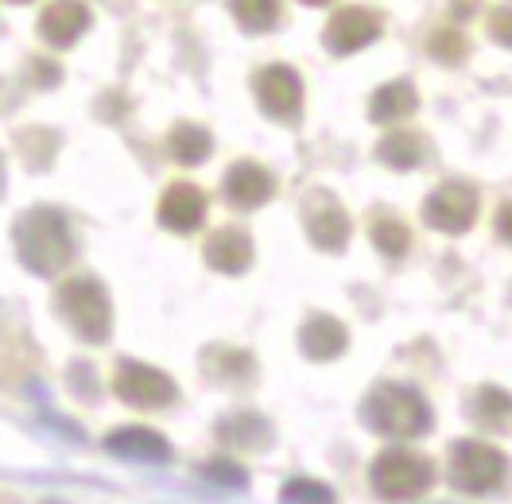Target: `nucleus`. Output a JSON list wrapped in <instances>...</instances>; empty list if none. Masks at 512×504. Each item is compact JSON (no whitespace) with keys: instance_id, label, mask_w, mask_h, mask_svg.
<instances>
[{"instance_id":"18","label":"nucleus","mask_w":512,"mask_h":504,"mask_svg":"<svg viewBox=\"0 0 512 504\" xmlns=\"http://www.w3.org/2000/svg\"><path fill=\"white\" fill-rule=\"evenodd\" d=\"M171 156L179 159V163H202V159L210 156V132L198 125H175L171 132Z\"/></svg>"},{"instance_id":"11","label":"nucleus","mask_w":512,"mask_h":504,"mask_svg":"<svg viewBox=\"0 0 512 504\" xmlns=\"http://www.w3.org/2000/svg\"><path fill=\"white\" fill-rule=\"evenodd\" d=\"M206 218V194L194 187V183H175V187L163 194L160 202V221L163 229H175V233H194Z\"/></svg>"},{"instance_id":"3","label":"nucleus","mask_w":512,"mask_h":504,"mask_svg":"<svg viewBox=\"0 0 512 504\" xmlns=\"http://www.w3.org/2000/svg\"><path fill=\"white\" fill-rule=\"evenodd\" d=\"M59 311L70 322V330L86 342H105L109 338V326H113V307H109V295L105 287L97 284L94 276H78L63 284L59 291Z\"/></svg>"},{"instance_id":"4","label":"nucleus","mask_w":512,"mask_h":504,"mask_svg":"<svg viewBox=\"0 0 512 504\" xmlns=\"http://www.w3.org/2000/svg\"><path fill=\"white\" fill-rule=\"evenodd\" d=\"M509 477V458L489 442H458L450 450V481L462 493H493Z\"/></svg>"},{"instance_id":"7","label":"nucleus","mask_w":512,"mask_h":504,"mask_svg":"<svg viewBox=\"0 0 512 504\" xmlns=\"http://www.w3.org/2000/svg\"><path fill=\"white\" fill-rule=\"evenodd\" d=\"M423 218H427V225H435L443 233H466L478 218V194L466 183H447V187H439L427 198Z\"/></svg>"},{"instance_id":"24","label":"nucleus","mask_w":512,"mask_h":504,"mask_svg":"<svg viewBox=\"0 0 512 504\" xmlns=\"http://www.w3.org/2000/svg\"><path fill=\"white\" fill-rule=\"evenodd\" d=\"M373 241H377V249L384 252V256H404L408 252V229L400 225V221H377L373 225Z\"/></svg>"},{"instance_id":"19","label":"nucleus","mask_w":512,"mask_h":504,"mask_svg":"<svg viewBox=\"0 0 512 504\" xmlns=\"http://www.w3.org/2000/svg\"><path fill=\"white\" fill-rule=\"evenodd\" d=\"M218 435H222L225 442L249 446V450H260L264 442L272 439V435H268V423H264V419H256V415H237V419H225L222 427H218Z\"/></svg>"},{"instance_id":"15","label":"nucleus","mask_w":512,"mask_h":504,"mask_svg":"<svg viewBox=\"0 0 512 504\" xmlns=\"http://www.w3.org/2000/svg\"><path fill=\"white\" fill-rule=\"evenodd\" d=\"M299 346H303V353L311 361H330V357H338L346 349V326L338 318H326V315L311 318L303 326V334H299Z\"/></svg>"},{"instance_id":"2","label":"nucleus","mask_w":512,"mask_h":504,"mask_svg":"<svg viewBox=\"0 0 512 504\" xmlns=\"http://www.w3.org/2000/svg\"><path fill=\"white\" fill-rule=\"evenodd\" d=\"M365 423L381 435H396V439H416L431 427V408L423 404L416 388L408 384H381L369 392L365 400Z\"/></svg>"},{"instance_id":"6","label":"nucleus","mask_w":512,"mask_h":504,"mask_svg":"<svg viewBox=\"0 0 512 504\" xmlns=\"http://www.w3.org/2000/svg\"><path fill=\"white\" fill-rule=\"evenodd\" d=\"M113 392L132 408H167L179 400L175 380L140 361H121V369L113 373Z\"/></svg>"},{"instance_id":"28","label":"nucleus","mask_w":512,"mask_h":504,"mask_svg":"<svg viewBox=\"0 0 512 504\" xmlns=\"http://www.w3.org/2000/svg\"><path fill=\"white\" fill-rule=\"evenodd\" d=\"M0 190H4V163H0Z\"/></svg>"},{"instance_id":"8","label":"nucleus","mask_w":512,"mask_h":504,"mask_svg":"<svg viewBox=\"0 0 512 504\" xmlns=\"http://www.w3.org/2000/svg\"><path fill=\"white\" fill-rule=\"evenodd\" d=\"M256 97H260V109L276 121H291L303 105V82L291 66H268L256 74Z\"/></svg>"},{"instance_id":"26","label":"nucleus","mask_w":512,"mask_h":504,"mask_svg":"<svg viewBox=\"0 0 512 504\" xmlns=\"http://www.w3.org/2000/svg\"><path fill=\"white\" fill-rule=\"evenodd\" d=\"M493 35L512 47V12H505V16H497V20H493Z\"/></svg>"},{"instance_id":"20","label":"nucleus","mask_w":512,"mask_h":504,"mask_svg":"<svg viewBox=\"0 0 512 504\" xmlns=\"http://www.w3.org/2000/svg\"><path fill=\"white\" fill-rule=\"evenodd\" d=\"M474 415L485 427H509L512 423V396L501 388H481L474 400Z\"/></svg>"},{"instance_id":"10","label":"nucleus","mask_w":512,"mask_h":504,"mask_svg":"<svg viewBox=\"0 0 512 504\" xmlns=\"http://www.w3.org/2000/svg\"><path fill=\"white\" fill-rule=\"evenodd\" d=\"M381 35V24L373 20V12H361V8H346L330 20L326 28V47L338 51V55H353L361 47H369L373 39Z\"/></svg>"},{"instance_id":"29","label":"nucleus","mask_w":512,"mask_h":504,"mask_svg":"<svg viewBox=\"0 0 512 504\" xmlns=\"http://www.w3.org/2000/svg\"><path fill=\"white\" fill-rule=\"evenodd\" d=\"M303 4H326V0H303Z\"/></svg>"},{"instance_id":"30","label":"nucleus","mask_w":512,"mask_h":504,"mask_svg":"<svg viewBox=\"0 0 512 504\" xmlns=\"http://www.w3.org/2000/svg\"><path fill=\"white\" fill-rule=\"evenodd\" d=\"M16 4H24V0H16Z\"/></svg>"},{"instance_id":"1","label":"nucleus","mask_w":512,"mask_h":504,"mask_svg":"<svg viewBox=\"0 0 512 504\" xmlns=\"http://www.w3.org/2000/svg\"><path fill=\"white\" fill-rule=\"evenodd\" d=\"M16 252L20 260L32 268L35 276H55L63 272L74 256V241H70V225L59 210L51 206H35L28 210L20 225H16Z\"/></svg>"},{"instance_id":"23","label":"nucleus","mask_w":512,"mask_h":504,"mask_svg":"<svg viewBox=\"0 0 512 504\" xmlns=\"http://www.w3.org/2000/svg\"><path fill=\"white\" fill-rule=\"evenodd\" d=\"M284 504H334V489H326L322 481H311V477H295L284 485L280 493Z\"/></svg>"},{"instance_id":"25","label":"nucleus","mask_w":512,"mask_h":504,"mask_svg":"<svg viewBox=\"0 0 512 504\" xmlns=\"http://www.w3.org/2000/svg\"><path fill=\"white\" fill-rule=\"evenodd\" d=\"M202 477L206 481H218V485H225V489H245L249 485V477H245V470L241 466H233V462H206L202 466Z\"/></svg>"},{"instance_id":"9","label":"nucleus","mask_w":512,"mask_h":504,"mask_svg":"<svg viewBox=\"0 0 512 504\" xmlns=\"http://www.w3.org/2000/svg\"><path fill=\"white\" fill-rule=\"evenodd\" d=\"M105 450L128 462H144V466H163L171 458V442L152 427H121L105 439Z\"/></svg>"},{"instance_id":"13","label":"nucleus","mask_w":512,"mask_h":504,"mask_svg":"<svg viewBox=\"0 0 512 504\" xmlns=\"http://www.w3.org/2000/svg\"><path fill=\"white\" fill-rule=\"evenodd\" d=\"M86 24H90L86 4H78V0H55V4H47L43 16H39V35H43L51 47H70L78 35L86 32Z\"/></svg>"},{"instance_id":"12","label":"nucleus","mask_w":512,"mask_h":504,"mask_svg":"<svg viewBox=\"0 0 512 504\" xmlns=\"http://www.w3.org/2000/svg\"><path fill=\"white\" fill-rule=\"evenodd\" d=\"M272 190H276V183L260 163H233L229 175H225V198L233 206H241V210L264 206L272 198Z\"/></svg>"},{"instance_id":"17","label":"nucleus","mask_w":512,"mask_h":504,"mask_svg":"<svg viewBox=\"0 0 512 504\" xmlns=\"http://www.w3.org/2000/svg\"><path fill=\"white\" fill-rule=\"evenodd\" d=\"M416 90H412V82H392V86H384L377 90L373 97V105H369V113H373V121H400V117H408V113H416Z\"/></svg>"},{"instance_id":"22","label":"nucleus","mask_w":512,"mask_h":504,"mask_svg":"<svg viewBox=\"0 0 512 504\" xmlns=\"http://www.w3.org/2000/svg\"><path fill=\"white\" fill-rule=\"evenodd\" d=\"M381 163L396 167V171H412L423 163V144L416 136H388L381 144Z\"/></svg>"},{"instance_id":"16","label":"nucleus","mask_w":512,"mask_h":504,"mask_svg":"<svg viewBox=\"0 0 512 504\" xmlns=\"http://www.w3.org/2000/svg\"><path fill=\"white\" fill-rule=\"evenodd\" d=\"M307 233H311V241L326 252H338L346 241H350V218H346V210L342 206H334V202H326L319 210H311V218H307Z\"/></svg>"},{"instance_id":"21","label":"nucleus","mask_w":512,"mask_h":504,"mask_svg":"<svg viewBox=\"0 0 512 504\" xmlns=\"http://www.w3.org/2000/svg\"><path fill=\"white\" fill-rule=\"evenodd\" d=\"M229 8H233V16H237L249 32L272 28L276 16H280V0H229Z\"/></svg>"},{"instance_id":"5","label":"nucleus","mask_w":512,"mask_h":504,"mask_svg":"<svg viewBox=\"0 0 512 504\" xmlns=\"http://www.w3.org/2000/svg\"><path fill=\"white\" fill-rule=\"evenodd\" d=\"M431 481H435L431 462L412 454V450H384L373 462V489L384 501H412Z\"/></svg>"},{"instance_id":"27","label":"nucleus","mask_w":512,"mask_h":504,"mask_svg":"<svg viewBox=\"0 0 512 504\" xmlns=\"http://www.w3.org/2000/svg\"><path fill=\"white\" fill-rule=\"evenodd\" d=\"M497 229H501V237H505V241H512V202L501 206V214H497Z\"/></svg>"},{"instance_id":"14","label":"nucleus","mask_w":512,"mask_h":504,"mask_svg":"<svg viewBox=\"0 0 512 504\" xmlns=\"http://www.w3.org/2000/svg\"><path fill=\"white\" fill-rule=\"evenodd\" d=\"M206 264L225 272V276H237V272H245L253 264V241L241 229H218L206 241Z\"/></svg>"}]
</instances>
